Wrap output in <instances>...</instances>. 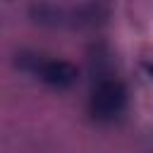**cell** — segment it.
Here are the masks:
<instances>
[{
    "label": "cell",
    "mask_w": 153,
    "mask_h": 153,
    "mask_svg": "<svg viewBox=\"0 0 153 153\" xmlns=\"http://www.w3.org/2000/svg\"><path fill=\"white\" fill-rule=\"evenodd\" d=\"M148 72H151V74H153V67H148Z\"/></svg>",
    "instance_id": "3"
},
{
    "label": "cell",
    "mask_w": 153,
    "mask_h": 153,
    "mask_svg": "<svg viewBox=\"0 0 153 153\" xmlns=\"http://www.w3.org/2000/svg\"><path fill=\"white\" fill-rule=\"evenodd\" d=\"M36 74H38L48 86L69 88L72 84H76L79 69H76L72 62H67V60H45V62H38V65H36Z\"/></svg>",
    "instance_id": "2"
},
{
    "label": "cell",
    "mask_w": 153,
    "mask_h": 153,
    "mask_svg": "<svg viewBox=\"0 0 153 153\" xmlns=\"http://www.w3.org/2000/svg\"><path fill=\"white\" fill-rule=\"evenodd\" d=\"M127 105V88L117 79H103L91 93V112L96 120H112Z\"/></svg>",
    "instance_id": "1"
}]
</instances>
